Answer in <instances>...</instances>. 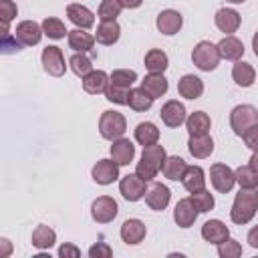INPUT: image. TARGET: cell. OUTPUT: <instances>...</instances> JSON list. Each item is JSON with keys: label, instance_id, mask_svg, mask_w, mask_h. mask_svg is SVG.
<instances>
[{"label": "cell", "instance_id": "cell-1", "mask_svg": "<svg viewBox=\"0 0 258 258\" xmlns=\"http://www.w3.org/2000/svg\"><path fill=\"white\" fill-rule=\"evenodd\" d=\"M165 147L159 145V143H153V145H145L143 147V153H141V161L135 165V175L141 177L145 183L151 181L157 171L161 169L163 165V159H165Z\"/></svg>", "mask_w": 258, "mask_h": 258}, {"label": "cell", "instance_id": "cell-2", "mask_svg": "<svg viewBox=\"0 0 258 258\" xmlns=\"http://www.w3.org/2000/svg\"><path fill=\"white\" fill-rule=\"evenodd\" d=\"M256 210H258L256 189H240L234 198V204H232V210H230V220L234 224L244 226L256 216Z\"/></svg>", "mask_w": 258, "mask_h": 258}, {"label": "cell", "instance_id": "cell-3", "mask_svg": "<svg viewBox=\"0 0 258 258\" xmlns=\"http://www.w3.org/2000/svg\"><path fill=\"white\" fill-rule=\"evenodd\" d=\"M258 125V109L252 105H236L230 113V127L232 131L242 137L250 127Z\"/></svg>", "mask_w": 258, "mask_h": 258}, {"label": "cell", "instance_id": "cell-4", "mask_svg": "<svg viewBox=\"0 0 258 258\" xmlns=\"http://www.w3.org/2000/svg\"><path fill=\"white\" fill-rule=\"evenodd\" d=\"M191 60L200 71H206V73L214 71L220 62V54L216 50V44L210 40H200L191 50Z\"/></svg>", "mask_w": 258, "mask_h": 258}, {"label": "cell", "instance_id": "cell-5", "mask_svg": "<svg viewBox=\"0 0 258 258\" xmlns=\"http://www.w3.org/2000/svg\"><path fill=\"white\" fill-rule=\"evenodd\" d=\"M99 131H101V137H105L109 141L119 139L127 131V121L119 111H103V115L99 119Z\"/></svg>", "mask_w": 258, "mask_h": 258}, {"label": "cell", "instance_id": "cell-6", "mask_svg": "<svg viewBox=\"0 0 258 258\" xmlns=\"http://www.w3.org/2000/svg\"><path fill=\"white\" fill-rule=\"evenodd\" d=\"M117 212H119V206L113 198L109 196H99L93 204H91V216L97 224H109L117 218Z\"/></svg>", "mask_w": 258, "mask_h": 258}, {"label": "cell", "instance_id": "cell-7", "mask_svg": "<svg viewBox=\"0 0 258 258\" xmlns=\"http://www.w3.org/2000/svg\"><path fill=\"white\" fill-rule=\"evenodd\" d=\"M210 181H212V185H214L216 191L228 194V191L236 185L234 169H230L226 163H214V165L210 167Z\"/></svg>", "mask_w": 258, "mask_h": 258}, {"label": "cell", "instance_id": "cell-8", "mask_svg": "<svg viewBox=\"0 0 258 258\" xmlns=\"http://www.w3.org/2000/svg\"><path fill=\"white\" fill-rule=\"evenodd\" d=\"M40 60H42V69L52 77H62L67 71L64 56L58 46H46L40 54Z\"/></svg>", "mask_w": 258, "mask_h": 258}, {"label": "cell", "instance_id": "cell-9", "mask_svg": "<svg viewBox=\"0 0 258 258\" xmlns=\"http://www.w3.org/2000/svg\"><path fill=\"white\" fill-rule=\"evenodd\" d=\"M14 38L22 46H34L42 38V28L34 20H22V22H18V26L14 30Z\"/></svg>", "mask_w": 258, "mask_h": 258}, {"label": "cell", "instance_id": "cell-10", "mask_svg": "<svg viewBox=\"0 0 258 258\" xmlns=\"http://www.w3.org/2000/svg\"><path fill=\"white\" fill-rule=\"evenodd\" d=\"M143 198H145V204H147L151 210H155V212H163V210L167 208V204H169L171 191H169L167 185L155 181V183H151V185L145 189Z\"/></svg>", "mask_w": 258, "mask_h": 258}, {"label": "cell", "instance_id": "cell-11", "mask_svg": "<svg viewBox=\"0 0 258 258\" xmlns=\"http://www.w3.org/2000/svg\"><path fill=\"white\" fill-rule=\"evenodd\" d=\"M181 24H183V18H181V14H179L177 10H173V8L161 10V12L157 14V18H155L157 30H159L161 34H165V36L177 34L179 28H181Z\"/></svg>", "mask_w": 258, "mask_h": 258}, {"label": "cell", "instance_id": "cell-12", "mask_svg": "<svg viewBox=\"0 0 258 258\" xmlns=\"http://www.w3.org/2000/svg\"><path fill=\"white\" fill-rule=\"evenodd\" d=\"M145 181L141 179V177H137L135 173H127L125 177H121V181H119V191H121V196L127 200V202H137V200H141L143 198V194H145Z\"/></svg>", "mask_w": 258, "mask_h": 258}, {"label": "cell", "instance_id": "cell-13", "mask_svg": "<svg viewBox=\"0 0 258 258\" xmlns=\"http://www.w3.org/2000/svg\"><path fill=\"white\" fill-rule=\"evenodd\" d=\"M91 175L97 183L101 185H109L113 183L117 177H119V165L113 161V159H99L93 169H91Z\"/></svg>", "mask_w": 258, "mask_h": 258}, {"label": "cell", "instance_id": "cell-14", "mask_svg": "<svg viewBox=\"0 0 258 258\" xmlns=\"http://www.w3.org/2000/svg\"><path fill=\"white\" fill-rule=\"evenodd\" d=\"M119 234H121V240H123L125 244L135 246V244L143 242V238H145V234H147V228H145V224H143L141 220L129 218V220H125V222L121 224Z\"/></svg>", "mask_w": 258, "mask_h": 258}, {"label": "cell", "instance_id": "cell-15", "mask_svg": "<svg viewBox=\"0 0 258 258\" xmlns=\"http://www.w3.org/2000/svg\"><path fill=\"white\" fill-rule=\"evenodd\" d=\"M216 50H218L220 58H224V60H240L246 48H244V44H242L240 38H236V36H232V34H226V36L216 44Z\"/></svg>", "mask_w": 258, "mask_h": 258}, {"label": "cell", "instance_id": "cell-16", "mask_svg": "<svg viewBox=\"0 0 258 258\" xmlns=\"http://www.w3.org/2000/svg\"><path fill=\"white\" fill-rule=\"evenodd\" d=\"M234 179L240 189H256L258 187V171H256V155L250 157V163L240 165L234 171Z\"/></svg>", "mask_w": 258, "mask_h": 258}, {"label": "cell", "instance_id": "cell-17", "mask_svg": "<svg viewBox=\"0 0 258 258\" xmlns=\"http://www.w3.org/2000/svg\"><path fill=\"white\" fill-rule=\"evenodd\" d=\"M198 208L194 206V202L189 198H183L175 204V210H173V220L179 228H189L194 226V222L198 220Z\"/></svg>", "mask_w": 258, "mask_h": 258}, {"label": "cell", "instance_id": "cell-18", "mask_svg": "<svg viewBox=\"0 0 258 258\" xmlns=\"http://www.w3.org/2000/svg\"><path fill=\"white\" fill-rule=\"evenodd\" d=\"M159 117H161V121H163L167 127H179V125L185 121V107H183V103L171 99V101H167V103L161 107Z\"/></svg>", "mask_w": 258, "mask_h": 258}, {"label": "cell", "instance_id": "cell-19", "mask_svg": "<svg viewBox=\"0 0 258 258\" xmlns=\"http://www.w3.org/2000/svg\"><path fill=\"white\" fill-rule=\"evenodd\" d=\"M135 157V145L125 139V137H119V139H113V145H111V159L121 167V165H129Z\"/></svg>", "mask_w": 258, "mask_h": 258}, {"label": "cell", "instance_id": "cell-20", "mask_svg": "<svg viewBox=\"0 0 258 258\" xmlns=\"http://www.w3.org/2000/svg\"><path fill=\"white\" fill-rule=\"evenodd\" d=\"M202 238L210 244H222L224 240L230 238V230L228 226L222 222V220H208L204 226H202Z\"/></svg>", "mask_w": 258, "mask_h": 258}, {"label": "cell", "instance_id": "cell-21", "mask_svg": "<svg viewBox=\"0 0 258 258\" xmlns=\"http://www.w3.org/2000/svg\"><path fill=\"white\" fill-rule=\"evenodd\" d=\"M214 22H216L218 30H222L224 34H232V32H236L240 28L242 18L234 8H220L216 12V16H214Z\"/></svg>", "mask_w": 258, "mask_h": 258}, {"label": "cell", "instance_id": "cell-22", "mask_svg": "<svg viewBox=\"0 0 258 258\" xmlns=\"http://www.w3.org/2000/svg\"><path fill=\"white\" fill-rule=\"evenodd\" d=\"M67 16L77 28H83V30H87L95 24V14L83 4H69L67 6Z\"/></svg>", "mask_w": 258, "mask_h": 258}, {"label": "cell", "instance_id": "cell-23", "mask_svg": "<svg viewBox=\"0 0 258 258\" xmlns=\"http://www.w3.org/2000/svg\"><path fill=\"white\" fill-rule=\"evenodd\" d=\"M177 93L189 101L194 99H200L202 93H204V81L196 75H183L179 81H177Z\"/></svg>", "mask_w": 258, "mask_h": 258}, {"label": "cell", "instance_id": "cell-24", "mask_svg": "<svg viewBox=\"0 0 258 258\" xmlns=\"http://www.w3.org/2000/svg\"><path fill=\"white\" fill-rule=\"evenodd\" d=\"M183 183V187L194 194V191H200L206 187V171L200 167V165H185V171L179 179Z\"/></svg>", "mask_w": 258, "mask_h": 258}, {"label": "cell", "instance_id": "cell-25", "mask_svg": "<svg viewBox=\"0 0 258 258\" xmlns=\"http://www.w3.org/2000/svg\"><path fill=\"white\" fill-rule=\"evenodd\" d=\"M109 87V75L105 71H91L83 77V89L89 95H101Z\"/></svg>", "mask_w": 258, "mask_h": 258}, {"label": "cell", "instance_id": "cell-26", "mask_svg": "<svg viewBox=\"0 0 258 258\" xmlns=\"http://www.w3.org/2000/svg\"><path fill=\"white\" fill-rule=\"evenodd\" d=\"M187 149L194 157L198 159H206L214 153V139L204 133V135H189V141H187Z\"/></svg>", "mask_w": 258, "mask_h": 258}, {"label": "cell", "instance_id": "cell-27", "mask_svg": "<svg viewBox=\"0 0 258 258\" xmlns=\"http://www.w3.org/2000/svg\"><path fill=\"white\" fill-rule=\"evenodd\" d=\"M167 87H169V85H167V79L163 77V73H149V75H145L143 81H141V89H143L149 97H153V99L165 95V93H167Z\"/></svg>", "mask_w": 258, "mask_h": 258}, {"label": "cell", "instance_id": "cell-28", "mask_svg": "<svg viewBox=\"0 0 258 258\" xmlns=\"http://www.w3.org/2000/svg\"><path fill=\"white\" fill-rule=\"evenodd\" d=\"M185 129L189 135H204V133H210V127H212V121H210V115L204 113V111H194L189 115H185Z\"/></svg>", "mask_w": 258, "mask_h": 258}, {"label": "cell", "instance_id": "cell-29", "mask_svg": "<svg viewBox=\"0 0 258 258\" xmlns=\"http://www.w3.org/2000/svg\"><path fill=\"white\" fill-rule=\"evenodd\" d=\"M119 36H121V26L117 24V20H105V22H101V24L97 26L95 40H97L99 44L109 46V44H115V42L119 40Z\"/></svg>", "mask_w": 258, "mask_h": 258}, {"label": "cell", "instance_id": "cell-30", "mask_svg": "<svg viewBox=\"0 0 258 258\" xmlns=\"http://www.w3.org/2000/svg\"><path fill=\"white\" fill-rule=\"evenodd\" d=\"M232 79L236 81L238 87H252L256 81V71L250 62L236 60V64L232 67Z\"/></svg>", "mask_w": 258, "mask_h": 258}, {"label": "cell", "instance_id": "cell-31", "mask_svg": "<svg viewBox=\"0 0 258 258\" xmlns=\"http://www.w3.org/2000/svg\"><path fill=\"white\" fill-rule=\"evenodd\" d=\"M67 38H69V46L77 52H87L93 48L95 44V36H91L89 32H85L83 28H75V30H69L67 32Z\"/></svg>", "mask_w": 258, "mask_h": 258}, {"label": "cell", "instance_id": "cell-32", "mask_svg": "<svg viewBox=\"0 0 258 258\" xmlns=\"http://www.w3.org/2000/svg\"><path fill=\"white\" fill-rule=\"evenodd\" d=\"M135 141H137L139 145H143V147L157 143V141H159V129H157V125L151 123V121L139 123V125L135 127Z\"/></svg>", "mask_w": 258, "mask_h": 258}, {"label": "cell", "instance_id": "cell-33", "mask_svg": "<svg viewBox=\"0 0 258 258\" xmlns=\"http://www.w3.org/2000/svg\"><path fill=\"white\" fill-rule=\"evenodd\" d=\"M56 242V232L50 228V226H36L34 232H32V246L38 248V250H48L50 246H54Z\"/></svg>", "mask_w": 258, "mask_h": 258}, {"label": "cell", "instance_id": "cell-34", "mask_svg": "<svg viewBox=\"0 0 258 258\" xmlns=\"http://www.w3.org/2000/svg\"><path fill=\"white\" fill-rule=\"evenodd\" d=\"M185 161L179 157V155H165V159H163V165H161V173L167 177V179H171V181H177V179H181V175H183V171H185Z\"/></svg>", "mask_w": 258, "mask_h": 258}, {"label": "cell", "instance_id": "cell-35", "mask_svg": "<svg viewBox=\"0 0 258 258\" xmlns=\"http://www.w3.org/2000/svg\"><path fill=\"white\" fill-rule=\"evenodd\" d=\"M169 67V58L161 48H151L145 52V69L149 73H163Z\"/></svg>", "mask_w": 258, "mask_h": 258}, {"label": "cell", "instance_id": "cell-36", "mask_svg": "<svg viewBox=\"0 0 258 258\" xmlns=\"http://www.w3.org/2000/svg\"><path fill=\"white\" fill-rule=\"evenodd\" d=\"M153 97H149L141 87L139 89H129V97H127V105L133 109V111H137V113H141V111H147V109H151V105H153Z\"/></svg>", "mask_w": 258, "mask_h": 258}, {"label": "cell", "instance_id": "cell-37", "mask_svg": "<svg viewBox=\"0 0 258 258\" xmlns=\"http://www.w3.org/2000/svg\"><path fill=\"white\" fill-rule=\"evenodd\" d=\"M40 28H42V34H46V36L52 38V40H60V38H64V34L69 32V30L64 28V22H62L60 18H54V16H46V18L42 20Z\"/></svg>", "mask_w": 258, "mask_h": 258}, {"label": "cell", "instance_id": "cell-38", "mask_svg": "<svg viewBox=\"0 0 258 258\" xmlns=\"http://www.w3.org/2000/svg\"><path fill=\"white\" fill-rule=\"evenodd\" d=\"M121 10H123V6L119 4V0H103L101 6H99V10H97V16H99L101 22H105V20H117V16L121 14Z\"/></svg>", "mask_w": 258, "mask_h": 258}, {"label": "cell", "instance_id": "cell-39", "mask_svg": "<svg viewBox=\"0 0 258 258\" xmlns=\"http://www.w3.org/2000/svg\"><path fill=\"white\" fill-rule=\"evenodd\" d=\"M137 81V73L131 71V69H117L111 73L109 77V83L111 85H117V87H127L131 89V85Z\"/></svg>", "mask_w": 258, "mask_h": 258}, {"label": "cell", "instance_id": "cell-40", "mask_svg": "<svg viewBox=\"0 0 258 258\" xmlns=\"http://www.w3.org/2000/svg\"><path fill=\"white\" fill-rule=\"evenodd\" d=\"M69 64H71V71H73L77 77H85L87 73L93 71L91 58H89L85 52H77V54H73L71 60H69Z\"/></svg>", "mask_w": 258, "mask_h": 258}, {"label": "cell", "instance_id": "cell-41", "mask_svg": "<svg viewBox=\"0 0 258 258\" xmlns=\"http://www.w3.org/2000/svg\"><path fill=\"white\" fill-rule=\"evenodd\" d=\"M189 200L194 202V206L198 208V212H210V210H214V196L204 187V189H200V191H194L191 196H189Z\"/></svg>", "mask_w": 258, "mask_h": 258}, {"label": "cell", "instance_id": "cell-42", "mask_svg": "<svg viewBox=\"0 0 258 258\" xmlns=\"http://www.w3.org/2000/svg\"><path fill=\"white\" fill-rule=\"evenodd\" d=\"M218 256L220 258H238V256H242V244L228 238L222 244H218Z\"/></svg>", "mask_w": 258, "mask_h": 258}, {"label": "cell", "instance_id": "cell-43", "mask_svg": "<svg viewBox=\"0 0 258 258\" xmlns=\"http://www.w3.org/2000/svg\"><path fill=\"white\" fill-rule=\"evenodd\" d=\"M105 97L107 101L115 103V105H127V97H129V89L127 87H117V85H111L107 87L105 91Z\"/></svg>", "mask_w": 258, "mask_h": 258}, {"label": "cell", "instance_id": "cell-44", "mask_svg": "<svg viewBox=\"0 0 258 258\" xmlns=\"http://www.w3.org/2000/svg\"><path fill=\"white\" fill-rule=\"evenodd\" d=\"M18 14V6L12 0H0V22L10 24Z\"/></svg>", "mask_w": 258, "mask_h": 258}, {"label": "cell", "instance_id": "cell-45", "mask_svg": "<svg viewBox=\"0 0 258 258\" xmlns=\"http://www.w3.org/2000/svg\"><path fill=\"white\" fill-rule=\"evenodd\" d=\"M89 256L91 258H111L113 256V250L107 242H97L89 248Z\"/></svg>", "mask_w": 258, "mask_h": 258}, {"label": "cell", "instance_id": "cell-46", "mask_svg": "<svg viewBox=\"0 0 258 258\" xmlns=\"http://www.w3.org/2000/svg\"><path fill=\"white\" fill-rule=\"evenodd\" d=\"M242 139L246 141V145H248L250 149H256V145H258V125H256V127H250V129L242 135Z\"/></svg>", "mask_w": 258, "mask_h": 258}, {"label": "cell", "instance_id": "cell-47", "mask_svg": "<svg viewBox=\"0 0 258 258\" xmlns=\"http://www.w3.org/2000/svg\"><path fill=\"white\" fill-rule=\"evenodd\" d=\"M58 256H62V258H79L81 250L77 246H73V244H62L58 248Z\"/></svg>", "mask_w": 258, "mask_h": 258}, {"label": "cell", "instance_id": "cell-48", "mask_svg": "<svg viewBox=\"0 0 258 258\" xmlns=\"http://www.w3.org/2000/svg\"><path fill=\"white\" fill-rule=\"evenodd\" d=\"M14 252V246L8 238H0V258H8Z\"/></svg>", "mask_w": 258, "mask_h": 258}, {"label": "cell", "instance_id": "cell-49", "mask_svg": "<svg viewBox=\"0 0 258 258\" xmlns=\"http://www.w3.org/2000/svg\"><path fill=\"white\" fill-rule=\"evenodd\" d=\"M0 42H6V44H16V40L10 38V26L6 22H0Z\"/></svg>", "mask_w": 258, "mask_h": 258}, {"label": "cell", "instance_id": "cell-50", "mask_svg": "<svg viewBox=\"0 0 258 258\" xmlns=\"http://www.w3.org/2000/svg\"><path fill=\"white\" fill-rule=\"evenodd\" d=\"M141 2H143V0H119V4H121L123 8H129V10L139 8V6H141Z\"/></svg>", "mask_w": 258, "mask_h": 258}, {"label": "cell", "instance_id": "cell-51", "mask_svg": "<svg viewBox=\"0 0 258 258\" xmlns=\"http://www.w3.org/2000/svg\"><path fill=\"white\" fill-rule=\"evenodd\" d=\"M250 246H252V248H258V242H256V230L250 232Z\"/></svg>", "mask_w": 258, "mask_h": 258}, {"label": "cell", "instance_id": "cell-52", "mask_svg": "<svg viewBox=\"0 0 258 258\" xmlns=\"http://www.w3.org/2000/svg\"><path fill=\"white\" fill-rule=\"evenodd\" d=\"M226 2H232V4H242L244 0H226Z\"/></svg>", "mask_w": 258, "mask_h": 258}]
</instances>
